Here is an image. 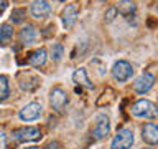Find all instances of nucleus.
<instances>
[{"mask_svg":"<svg viewBox=\"0 0 158 149\" xmlns=\"http://www.w3.org/2000/svg\"><path fill=\"white\" fill-rule=\"evenodd\" d=\"M132 114H135L138 118L153 119V118H156V108H155V104L152 101H148V99H140V101H137L132 106Z\"/></svg>","mask_w":158,"mask_h":149,"instance_id":"obj_1","label":"nucleus"},{"mask_svg":"<svg viewBox=\"0 0 158 149\" xmlns=\"http://www.w3.org/2000/svg\"><path fill=\"white\" fill-rule=\"evenodd\" d=\"M133 144V133L132 129H120L117 133V136L114 138L110 144V149H130Z\"/></svg>","mask_w":158,"mask_h":149,"instance_id":"obj_2","label":"nucleus"},{"mask_svg":"<svg viewBox=\"0 0 158 149\" xmlns=\"http://www.w3.org/2000/svg\"><path fill=\"white\" fill-rule=\"evenodd\" d=\"M132 73H133L132 65L128 61H125V60H118V61H115L112 66V74L117 81H127V79L132 76Z\"/></svg>","mask_w":158,"mask_h":149,"instance_id":"obj_3","label":"nucleus"},{"mask_svg":"<svg viewBox=\"0 0 158 149\" xmlns=\"http://www.w3.org/2000/svg\"><path fill=\"white\" fill-rule=\"evenodd\" d=\"M153 83H155V76H153L152 73H143V74H140V76L135 79L133 89H135L137 93H140V94H145L147 91H150Z\"/></svg>","mask_w":158,"mask_h":149,"instance_id":"obj_4","label":"nucleus"},{"mask_svg":"<svg viewBox=\"0 0 158 149\" xmlns=\"http://www.w3.org/2000/svg\"><path fill=\"white\" fill-rule=\"evenodd\" d=\"M41 136V133H40L38 128H22V129H15L13 131V138L17 139V141H35V139H38Z\"/></svg>","mask_w":158,"mask_h":149,"instance_id":"obj_5","label":"nucleus"},{"mask_svg":"<svg viewBox=\"0 0 158 149\" xmlns=\"http://www.w3.org/2000/svg\"><path fill=\"white\" fill-rule=\"evenodd\" d=\"M109 131H110L109 118L106 114H99L96 119V126H94V136H96V139H102L109 134Z\"/></svg>","mask_w":158,"mask_h":149,"instance_id":"obj_6","label":"nucleus"},{"mask_svg":"<svg viewBox=\"0 0 158 149\" xmlns=\"http://www.w3.org/2000/svg\"><path fill=\"white\" fill-rule=\"evenodd\" d=\"M41 114V104L38 103H30L20 111V119L22 121H35Z\"/></svg>","mask_w":158,"mask_h":149,"instance_id":"obj_7","label":"nucleus"},{"mask_svg":"<svg viewBox=\"0 0 158 149\" xmlns=\"http://www.w3.org/2000/svg\"><path fill=\"white\" fill-rule=\"evenodd\" d=\"M51 12V5L48 0H33L31 3V15L36 18H44Z\"/></svg>","mask_w":158,"mask_h":149,"instance_id":"obj_8","label":"nucleus"},{"mask_svg":"<svg viewBox=\"0 0 158 149\" xmlns=\"http://www.w3.org/2000/svg\"><path fill=\"white\" fill-rule=\"evenodd\" d=\"M66 103H68V94L64 93L61 88H54L51 91V106H53V109L61 111Z\"/></svg>","mask_w":158,"mask_h":149,"instance_id":"obj_9","label":"nucleus"},{"mask_svg":"<svg viewBox=\"0 0 158 149\" xmlns=\"http://www.w3.org/2000/svg\"><path fill=\"white\" fill-rule=\"evenodd\" d=\"M63 25L66 28H71L77 20V8L74 5H66V8L63 10Z\"/></svg>","mask_w":158,"mask_h":149,"instance_id":"obj_10","label":"nucleus"},{"mask_svg":"<svg viewBox=\"0 0 158 149\" xmlns=\"http://www.w3.org/2000/svg\"><path fill=\"white\" fill-rule=\"evenodd\" d=\"M36 37H38V32H36V28H35L33 25H27V27H23L22 32H20V42H22L23 45L35 43Z\"/></svg>","mask_w":158,"mask_h":149,"instance_id":"obj_11","label":"nucleus"},{"mask_svg":"<svg viewBox=\"0 0 158 149\" xmlns=\"http://www.w3.org/2000/svg\"><path fill=\"white\" fill-rule=\"evenodd\" d=\"M143 139H145L148 144H156L158 142V128L153 123L145 124V128H143Z\"/></svg>","mask_w":158,"mask_h":149,"instance_id":"obj_12","label":"nucleus"},{"mask_svg":"<svg viewBox=\"0 0 158 149\" xmlns=\"http://www.w3.org/2000/svg\"><path fill=\"white\" fill-rule=\"evenodd\" d=\"M44 61H46V52H44L43 48H40V50H36V52H33L31 55H30V58H28V63L31 65V66H35V68L43 66Z\"/></svg>","mask_w":158,"mask_h":149,"instance_id":"obj_13","label":"nucleus"},{"mask_svg":"<svg viewBox=\"0 0 158 149\" xmlns=\"http://www.w3.org/2000/svg\"><path fill=\"white\" fill-rule=\"evenodd\" d=\"M73 79H74V83H77V84H82V86H86V88H92V83H91V79L87 78V73L84 68L76 70V71L73 73Z\"/></svg>","mask_w":158,"mask_h":149,"instance_id":"obj_14","label":"nucleus"},{"mask_svg":"<svg viewBox=\"0 0 158 149\" xmlns=\"http://www.w3.org/2000/svg\"><path fill=\"white\" fill-rule=\"evenodd\" d=\"M13 37V27L8 23H3L0 27V45H7Z\"/></svg>","mask_w":158,"mask_h":149,"instance_id":"obj_15","label":"nucleus"},{"mask_svg":"<svg viewBox=\"0 0 158 149\" xmlns=\"http://www.w3.org/2000/svg\"><path fill=\"white\" fill-rule=\"evenodd\" d=\"M118 12H120L123 17H128V15H132L135 12V3H133L132 0H122V2L118 3Z\"/></svg>","mask_w":158,"mask_h":149,"instance_id":"obj_16","label":"nucleus"},{"mask_svg":"<svg viewBox=\"0 0 158 149\" xmlns=\"http://www.w3.org/2000/svg\"><path fill=\"white\" fill-rule=\"evenodd\" d=\"M8 79L7 76H0V101L8 96Z\"/></svg>","mask_w":158,"mask_h":149,"instance_id":"obj_17","label":"nucleus"},{"mask_svg":"<svg viewBox=\"0 0 158 149\" xmlns=\"http://www.w3.org/2000/svg\"><path fill=\"white\" fill-rule=\"evenodd\" d=\"M63 53H64V48H63L61 43H54L51 47V58L53 60H56V61H58V60H61Z\"/></svg>","mask_w":158,"mask_h":149,"instance_id":"obj_18","label":"nucleus"},{"mask_svg":"<svg viewBox=\"0 0 158 149\" xmlns=\"http://www.w3.org/2000/svg\"><path fill=\"white\" fill-rule=\"evenodd\" d=\"M25 13H27V12H25L23 8H17V10H13V12H12V20H13L15 23L22 22L23 17H25Z\"/></svg>","mask_w":158,"mask_h":149,"instance_id":"obj_19","label":"nucleus"},{"mask_svg":"<svg viewBox=\"0 0 158 149\" xmlns=\"http://www.w3.org/2000/svg\"><path fill=\"white\" fill-rule=\"evenodd\" d=\"M115 15H117V8H109L107 12H106V17H104V22L106 23H110L114 22V18H115Z\"/></svg>","mask_w":158,"mask_h":149,"instance_id":"obj_20","label":"nucleus"},{"mask_svg":"<svg viewBox=\"0 0 158 149\" xmlns=\"http://www.w3.org/2000/svg\"><path fill=\"white\" fill-rule=\"evenodd\" d=\"M0 149H5V134L0 131Z\"/></svg>","mask_w":158,"mask_h":149,"instance_id":"obj_21","label":"nucleus"},{"mask_svg":"<svg viewBox=\"0 0 158 149\" xmlns=\"http://www.w3.org/2000/svg\"><path fill=\"white\" fill-rule=\"evenodd\" d=\"M5 8H7V0H0V15L3 13Z\"/></svg>","mask_w":158,"mask_h":149,"instance_id":"obj_22","label":"nucleus"},{"mask_svg":"<svg viewBox=\"0 0 158 149\" xmlns=\"http://www.w3.org/2000/svg\"><path fill=\"white\" fill-rule=\"evenodd\" d=\"M58 147H59V144H58L56 141H54V142H49L48 146H46V149H58Z\"/></svg>","mask_w":158,"mask_h":149,"instance_id":"obj_23","label":"nucleus"},{"mask_svg":"<svg viewBox=\"0 0 158 149\" xmlns=\"http://www.w3.org/2000/svg\"><path fill=\"white\" fill-rule=\"evenodd\" d=\"M27 149H40V147H36V146H30V147H27Z\"/></svg>","mask_w":158,"mask_h":149,"instance_id":"obj_24","label":"nucleus"}]
</instances>
